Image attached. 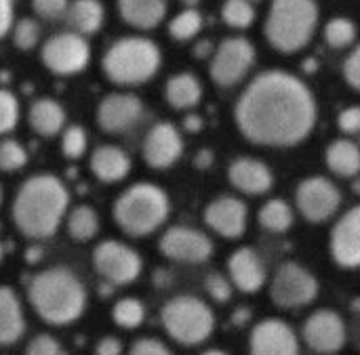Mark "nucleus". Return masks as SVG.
Segmentation results:
<instances>
[{
  "instance_id": "obj_3",
  "label": "nucleus",
  "mask_w": 360,
  "mask_h": 355,
  "mask_svg": "<svg viewBox=\"0 0 360 355\" xmlns=\"http://www.w3.org/2000/svg\"><path fill=\"white\" fill-rule=\"evenodd\" d=\"M27 301L36 316L51 326H68L80 320L89 293L82 280L68 267H49L32 276Z\"/></svg>"
},
{
  "instance_id": "obj_51",
  "label": "nucleus",
  "mask_w": 360,
  "mask_h": 355,
  "mask_svg": "<svg viewBox=\"0 0 360 355\" xmlns=\"http://www.w3.org/2000/svg\"><path fill=\"white\" fill-rule=\"evenodd\" d=\"M249 2H253V0H249Z\"/></svg>"
},
{
  "instance_id": "obj_4",
  "label": "nucleus",
  "mask_w": 360,
  "mask_h": 355,
  "mask_svg": "<svg viewBox=\"0 0 360 355\" xmlns=\"http://www.w3.org/2000/svg\"><path fill=\"white\" fill-rule=\"evenodd\" d=\"M171 202L162 187L154 183H133L127 187L112 206L116 225L131 238L154 234L169 219Z\"/></svg>"
},
{
  "instance_id": "obj_31",
  "label": "nucleus",
  "mask_w": 360,
  "mask_h": 355,
  "mask_svg": "<svg viewBox=\"0 0 360 355\" xmlns=\"http://www.w3.org/2000/svg\"><path fill=\"white\" fill-rule=\"evenodd\" d=\"M112 320L116 326L127 330L139 328L146 320V305L135 297H124L112 307Z\"/></svg>"
},
{
  "instance_id": "obj_30",
  "label": "nucleus",
  "mask_w": 360,
  "mask_h": 355,
  "mask_svg": "<svg viewBox=\"0 0 360 355\" xmlns=\"http://www.w3.org/2000/svg\"><path fill=\"white\" fill-rule=\"evenodd\" d=\"M262 227H266L268 232H274V234H285L291 225H293V210L291 206L281 200V198H272L268 200L262 208H259V215H257Z\"/></svg>"
},
{
  "instance_id": "obj_44",
  "label": "nucleus",
  "mask_w": 360,
  "mask_h": 355,
  "mask_svg": "<svg viewBox=\"0 0 360 355\" xmlns=\"http://www.w3.org/2000/svg\"><path fill=\"white\" fill-rule=\"evenodd\" d=\"M344 76L350 86L360 91V44L350 53V57L344 63Z\"/></svg>"
},
{
  "instance_id": "obj_34",
  "label": "nucleus",
  "mask_w": 360,
  "mask_h": 355,
  "mask_svg": "<svg viewBox=\"0 0 360 355\" xmlns=\"http://www.w3.org/2000/svg\"><path fill=\"white\" fill-rule=\"evenodd\" d=\"M89 149V135L86 128L80 124H70L61 133V154L68 160H78Z\"/></svg>"
},
{
  "instance_id": "obj_36",
  "label": "nucleus",
  "mask_w": 360,
  "mask_h": 355,
  "mask_svg": "<svg viewBox=\"0 0 360 355\" xmlns=\"http://www.w3.org/2000/svg\"><path fill=\"white\" fill-rule=\"evenodd\" d=\"M356 38V25L348 17H333L325 27V40L333 48L350 46Z\"/></svg>"
},
{
  "instance_id": "obj_5",
  "label": "nucleus",
  "mask_w": 360,
  "mask_h": 355,
  "mask_svg": "<svg viewBox=\"0 0 360 355\" xmlns=\"http://www.w3.org/2000/svg\"><path fill=\"white\" fill-rule=\"evenodd\" d=\"M162 55L154 40L143 36H124L116 40L101 59V69L112 84L139 86L156 76Z\"/></svg>"
},
{
  "instance_id": "obj_26",
  "label": "nucleus",
  "mask_w": 360,
  "mask_h": 355,
  "mask_svg": "<svg viewBox=\"0 0 360 355\" xmlns=\"http://www.w3.org/2000/svg\"><path fill=\"white\" fill-rule=\"evenodd\" d=\"M72 32L80 36H93L101 29L105 21V8L99 0H72L65 13Z\"/></svg>"
},
{
  "instance_id": "obj_50",
  "label": "nucleus",
  "mask_w": 360,
  "mask_h": 355,
  "mask_svg": "<svg viewBox=\"0 0 360 355\" xmlns=\"http://www.w3.org/2000/svg\"><path fill=\"white\" fill-rule=\"evenodd\" d=\"M0 204H2V187H0Z\"/></svg>"
},
{
  "instance_id": "obj_25",
  "label": "nucleus",
  "mask_w": 360,
  "mask_h": 355,
  "mask_svg": "<svg viewBox=\"0 0 360 355\" xmlns=\"http://www.w3.org/2000/svg\"><path fill=\"white\" fill-rule=\"evenodd\" d=\"M118 13L131 27L154 29L167 15V0H118Z\"/></svg>"
},
{
  "instance_id": "obj_28",
  "label": "nucleus",
  "mask_w": 360,
  "mask_h": 355,
  "mask_svg": "<svg viewBox=\"0 0 360 355\" xmlns=\"http://www.w3.org/2000/svg\"><path fill=\"white\" fill-rule=\"evenodd\" d=\"M327 166L340 177H354L360 173V147L350 139H338L327 147Z\"/></svg>"
},
{
  "instance_id": "obj_9",
  "label": "nucleus",
  "mask_w": 360,
  "mask_h": 355,
  "mask_svg": "<svg viewBox=\"0 0 360 355\" xmlns=\"http://www.w3.org/2000/svg\"><path fill=\"white\" fill-rule=\"evenodd\" d=\"M95 272L114 286H127L141 276L143 261L135 248L118 240H103L93 250Z\"/></svg>"
},
{
  "instance_id": "obj_10",
  "label": "nucleus",
  "mask_w": 360,
  "mask_h": 355,
  "mask_svg": "<svg viewBox=\"0 0 360 355\" xmlns=\"http://www.w3.org/2000/svg\"><path fill=\"white\" fill-rule=\"evenodd\" d=\"M319 295L316 278L297 263H283L272 278L270 297L283 309L304 307L312 303Z\"/></svg>"
},
{
  "instance_id": "obj_47",
  "label": "nucleus",
  "mask_w": 360,
  "mask_h": 355,
  "mask_svg": "<svg viewBox=\"0 0 360 355\" xmlns=\"http://www.w3.org/2000/svg\"><path fill=\"white\" fill-rule=\"evenodd\" d=\"M186 126H188V128H192V130H198V128H200V118H198V116H190V118H186Z\"/></svg>"
},
{
  "instance_id": "obj_33",
  "label": "nucleus",
  "mask_w": 360,
  "mask_h": 355,
  "mask_svg": "<svg viewBox=\"0 0 360 355\" xmlns=\"http://www.w3.org/2000/svg\"><path fill=\"white\" fill-rule=\"evenodd\" d=\"M11 38H13V44H15L19 51L27 53V51H32V48H36V46L40 44L42 27H40V23H38L36 19H32V17H21V19L13 25Z\"/></svg>"
},
{
  "instance_id": "obj_12",
  "label": "nucleus",
  "mask_w": 360,
  "mask_h": 355,
  "mask_svg": "<svg viewBox=\"0 0 360 355\" xmlns=\"http://www.w3.org/2000/svg\"><path fill=\"white\" fill-rule=\"evenodd\" d=\"M295 202H297L300 213L308 221L323 223L338 213V208L342 204V194L335 187V183H331L329 179L308 177L300 183Z\"/></svg>"
},
{
  "instance_id": "obj_1",
  "label": "nucleus",
  "mask_w": 360,
  "mask_h": 355,
  "mask_svg": "<svg viewBox=\"0 0 360 355\" xmlns=\"http://www.w3.org/2000/svg\"><path fill=\"white\" fill-rule=\"evenodd\" d=\"M234 116L240 133L249 141L289 147L312 133L316 124V101L300 78L270 69L245 88Z\"/></svg>"
},
{
  "instance_id": "obj_42",
  "label": "nucleus",
  "mask_w": 360,
  "mask_h": 355,
  "mask_svg": "<svg viewBox=\"0 0 360 355\" xmlns=\"http://www.w3.org/2000/svg\"><path fill=\"white\" fill-rule=\"evenodd\" d=\"M129 355H173V354H171V349H169L162 341L146 337V339H137V341L131 345Z\"/></svg>"
},
{
  "instance_id": "obj_40",
  "label": "nucleus",
  "mask_w": 360,
  "mask_h": 355,
  "mask_svg": "<svg viewBox=\"0 0 360 355\" xmlns=\"http://www.w3.org/2000/svg\"><path fill=\"white\" fill-rule=\"evenodd\" d=\"M23 355H63V347L61 343L51 337V335H36L27 347H25V354Z\"/></svg>"
},
{
  "instance_id": "obj_13",
  "label": "nucleus",
  "mask_w": 360,
  "mask_h": 355,
  "mask_svg": "<svg viewBox=\"0 0 360 355\" xmlns=\"http://www.w3.org/2000/svg\"><path fill=\"white\" fill-rule=\"evenodd\" d=\"M158 248L167 259L179 263H205L213 255V242L209 236L186 225L169 227L162 234Z\"/></svg>"
},
{
  "instance_id": "obj_17",
  "label": "nucleus",
  "mask_w": 360,
  "mask_h": 355,
  "mask_svg": "<svg viewBox=\"0 0 360 355\" xmlns=\"http://www.w3.org/2000/svg\"><path fill=\"white\" fill-rule=\"evenodd\" d=\"M251 355H300V343L287 322L270 318L253 328Z\"/></svg>"
},
{
  "instance_id": "obj_6",
  "label": "nucleus",
  "mask_w": 360,
  "mask_h": 355,
  "mask_svg": "<svg viewBox=\"0 0 360 355\" xmlns=\"http://www.w3.org/2000/svg\"><path fill=\"white\" fill-rule=\"evenodd\" d=\"M319 23V6L314 0H272L266 36L281 53H295L304 48Z\"/></svg>"
},
{
  "instance_id": "obj_27",
  "label": "nucleus",
  "mask_w": 360,
  "mask_h": 355,
  "mask_svg": "<svg viewBox=\"0 0 360 355\" xmlns=\"http://www.w3.org/2000/svg\"><path fill=\"white\" fill-rule=\"evenodd\" d=\"M165 97H167L171 107H175V109H190V107L200 103L202 86H200V82H198V78L194 74L181 72V74H175V76H171L167 80Z\"/></svg>"
},
{
  "instance_id": "obj_37",
  "label": "nucleus",
  "mask_w": 360,
  "mask_h": 355,
  "mask_svg": "<svg viewBox=\"0 0 360 355\" xmlns=\"http://www.w3.org/2000/svg\"><path fill=\"white\" fill-rule=\"evenodd\" d=\"M221 17L230 27L245 29L255 19V8L249 0H226L221 6Z\"/></svg>"
},
{
  "instance_id": "obj_19",
  "label": "nucleus",
  "mask_w": 360,
  "mask_h": 355,
  "mask_svg": "<svg viewBox=\"0 0 360 355\" xmlns=\"http://www.w3.org/2000/svg\"><path fill=\"white\" fill-rule=\"evenodd\" d=\"M247 204L234 196H221L205 208V223L224 238H238L247 227Z\"/></svg>"
},
{
  "instance_id": "obj_49",
  "label": "nucleus",
  "mask_w": 360,
  "mask_h": 355,
  "mask_svg": "<svg viewBox=\"0 0 360 355\" xmlns=\"http://www.w3.org/2000/svg\"><path fill=\"white\" fill-rule=\"evenodd\" d=\"M2 257H4V246H2V242H0V263H2Z\"/></svg>"
},
{
  "instance_id": "obj_23",
  "label": "nucleus",
  "mask_w": 360,
  "mask_h": 355,
  "mask_svg": "<svg viewBox=\"0 0 360 355\" xmlns=\"http://www.w3.org/2000/svg\"><path fill=\"white\" fill-rule=\"evenodd\" d=\"M65 120H68V114H65L63 105L51 97L36 99L27 109L30 128L38 137H44V139H53V137L61 135L65 128Z\"/></svg>"
},
{
  "instance_id": "obj_29",
  "label": "nucleus",
  "mask_w": 360,
  "mask_h": 355,
  "mask_svg": "<svg viewBox=\"0 0 360 355\" xmlns=\"http://www.w3.org/2000/svg\"><path fill=\"white\" fill-rule=\"evenodd\" d=\"M68 236L76 242H91L99 234V215L89 204H78L65 217Z\"/></svg>"
},
{
  "instance_id": "obj_2",
  "label": "nucleus",
  "mask_w": 360,
  "mask_h": 355,
  "mask_svg": "<svg viewBox=\"0 0 360 355\" xmlns=\"http://www.w3.org/2000/svg\"><path fill=\"white\" fill-rule=\"evenodd\" d=\"M70 210V189L57 175L38 173L27 177L11 206V219L17 232L30 240L53 238Z\"/></svg>"
},
{
  "instance_id": "obj_21",
  "label": "nucleus",
  "mask_w": 360,
  "mask_h": 355,
  "mask_svg": "<svg viewBox=\"0 0 360 355\" xmlns=\"http://www.w3.org/2000/svg\"><path fill=\"white\" fill-rule=\"evenodd\" d=\"M230 282L243 293H257L266 284V267L253 248H238L228 261Z\"/></svg>"
},
{
  "instance_id": "obj_32",
  "label": "nucleus",
  "mask_w": 360,
  "mask_h": 355,
  "mask_svg": "<svg viewBox=\"0 0 360 355\" xmlns=\"http://www.w3.org/2000/svg\"><path fill=\"white\" fill-rule=\"evenodd\" d=\"M202 29V15L196 8H186L179 15H175L169 23V34L173 40H190Z\"/></svg>"
},
{
  "instance_id": "obj_15",
  "label": "nucleus",
  "mask_w": 360,
  "mask_h": 355,
  "mask_svg": "<svg viewBox=\"0 0 360 355\" xmlns=\"http://www.w3.org/2000/svg\"><path fill=\"white\" fill-rule=\"evenodd\" d=\"M141 154L150 168L156 170L171 168L184 154V139L175 128V124L171 122L154 124L143 139Z\"/></svg>"
},
{
  "instance_id": "obj_8",
  "label": "nucleus",
  "mask_w": 360,
  "mask_h": 355,
  "mask_svg": "<svg viewBox=\"0 0 360 355\" xmlns=\"http://www.w3.org/2000/svg\"><path fill=\"white\" fill-rule=\"evenodd\" d=\"M40 61L55 76H76L91 63V44L76 32H59L42 42Z\"/></svg>"
},
{
  "instance_id": "obj_45",
  "label": "nucleus",
  "mask_w": 360,
  "mask_h": 355,
  "mask_svg": "<svg viewBox=\"0 0 360 355\" xmlns=\"http://www.w3.org/2000/svg\"><path fill=\"white\" fill-rule=\"evenodd\" d=\"M15 25V0H0V40Z\"/></svg>"
},
{
  "instance_id": "obj_43",
  "label": "nucleus",
  "mask_w": 360,
  "mask_h": 355,
  "mask_svg": "<svg viewBox=\"0 0 360 355\" xmlns=\"http://www.w3.org/2000/svg\"><path fill=\"white\" fill-rule=\"evenodd\" d=\"M338 126L348 133V135H356L360 133V105H352L348 109H344L338 116Z\"/></svg>"
},
{
  "instance_id": "obj_24",
  "label": "nucleus",
  "mask_w": 360,
  "mask_h": 355,
  "mask_svg": "<svg viewBox=\"0 0 360 355\" xmlns=\"http://www.w3.org/2000/svg\"><path fill=\"white\" fill-rule=\"evenodd\" d=\"M25 335V314L17 293L0 286V345H15Z\"/></svg>"
},
{
  "instance_id": "obj_41",
  "label": "nucleus",
  "mask_w": 360,
  "mask_h": 355,
  "mask_svg": "<svg viewBox=\"0 0 360 355\" xmlns=\"http://www.w3.org/2000/svg\"><path fill=\"white\" fill-rule=\"evenodd\" d=\"M205 286H207V293H209L215 301H219V303H224V301H228V299L232 297V284H230L221 274H211V276L207 278Z\"/></svg>"
},
{
  "instance_id": "obj_18",
  "label": "nucleus",
  "mask_w": 360,
  "mask_h": 355,
  "mask_svg": "<svg viewBox=\"0 0 360 355\" xmlns=\"http://www.w3.org/2000/svg\"><path fill=\"white\" fill-rule=\"evenodd\" d=\"M331 255L342 267H360V206L350 208L331 232Z\"/></svg>"
},
{
  "instance_id": "obj_14",
  "label": "nucleus",
  "mask_w": 360,
  "mask_h": 355,
  "mask_svg": "<svg viewBox=\"0 0 360 355\" xmlns=\"http://www.w3.org/2000/svg\"><path fill=\"white\" fill-rule=\"evenodd\" d=\"M143 114V103L133 93H110L105 95L95 112L97 126L108 135H120L131 130Z\"/></svg>"
},
{
  "instance_id": "obj_7",
  "label": "nucleus",
  "mask_w": 360,
  "mask_h": 355,
  "mask_svg": "<svg viewBox=\"0 0 360 355\" xmlns=\"http://www.w3.org/2000/svg\"><path fill=\"white\" fill-rule=\"evenodd\" d=\"M160 320L167 335L179 345H200L215 330V316L211 307L190 295L175 297L167 301L160 309Z\"/></svg>"
},
{
  "instance_id": "obj_22",
  "label": "nucleus",
  "mask_w": 360,
  "mask_h": 355,
  "mask_svg": "<svg viewBox=\"0 0 360 355\" xmlns=\"http://www.w3.org/2000/svg\"><path fill=\"white\" fill-rule=\"evenodd\" d=\"M131 166H133L131 156L122 147L110 145V143L95 147L89 158V168H91L93 177L108 185L127 179L131 173Z\"/></svg>"
},
{
  "instance_id": "obj_48",
  "label": "nucleus",
  "mask_w": 360,
  "mask_h": 355,
  "mask_svg": "<svg viewBox=\"0 0 360 355\" xmlns=\"http://www.w3.org/2000/svg\"><path fill=\"white\" fill-rule=\"evenodd\" d=\"M200 355H228V354H224V351H217V349H211V351H205V354H200Z\"/></svg>"
},
{
  "instance_id": "obj_35",
  "label": "nucleus",
  "mask_w": 360,
  "mask_h": 355,
  "mask_svg": "<svg viewBox=\"0 0 360 355\" xmlns=\"http://www.w3.org/2000/svg\"><path fill=\"white\" fill-rule=\"evenodd\" d=\"M30 160V154L23 143L17 139H2L0 141V170L2 173H17Z\"/></svg>"
},
{
  "instance_id": "obj_16",
  "label": "nucleus",
  "mask_w": 360,
  "mask_h": 355,
  "mask_svg": "<svg viewBox=\"0 0 360 355\" xmlns=\"http://www.w3.org/2000/svg\"><path fill=\"white\" fill-rule=\"evenodd\" d=\"M304 339L316 354H335L346 343V324L331 309L314 312L304 324Z\"/></svg>"
},
{
  "instance_id": "obj_38",
  "label": "nucleus",
  "mask_w": 360,
  "mask_h": 355,
  "mask_svg": "<svg viewBox=\"0 0 360 355\" xmlns=\"http://www.w3.org/2000/svg\"><path fill=\"white\" fill-rule=\"evenodd\" d=\"M19 116L21 107L15 93H11L8 88H0V137L15 130V126L19 124Z\"/></svg>"
},
{
  "instance_id": "obj_11",
  "label": "nucleus",
  "mask_w": 360,
  "mask_h": 355,
  "mask_svg": "<svg viewBox=\"0 0 360 355\" xmlns=\"http://www.w3.org/2000/svg\"><path fill=\"white\" fill-rule=\"evenodd\" d=\"M255 61V48L247 38H226L211 61V78L219 86H234L240 82Z\"/></svg>"
},
{
  "instance_id": "obj_46",
  "label": "nucleus",
  "mask_w": 360,
  "mask_h": 355,
  "mask_svg": "<svg viewBox=\"0 0 360 355\" xmlns=\"http://www.w3.org/2000/svg\"><path fill=\"white\" fill-rule=\"evenodd\" d=\"M122 341L116 337H103L95 345V355H122Z\"/></svg>"
},
{
  "instance_id": "obj_39",
  "label": "nucleus",
  "mask_w": 360,
  "mask_h": 355,
  "mask_svg": "<svg viewBox=\"0 0 360 355\" xmlns=\"http://www.w3.org/2000/svg\"><path fill=\"white\" fill-rule=\"evenodd\" d=\"M72 0H32V11L40 17V19H61L65 17L68 8H70Z\"/></svg>"
},
{
  "instance_id": "obj_20",
  "label": "nucleus",
  "mask_w": 360,
  "mask_h": 355,
  "mask_svg": "<svg viewBox=\"0 0 360 355\" xmlns=\"http://www.w3.org/2000/svg\"><path fill=\"white\" fill-rule=\"evenodd\" d=\"M228 177L238 192L249 196L266 194L274 181L268 164L257 158H236L228 168Z\"/></svg>"
}]
</instances>
